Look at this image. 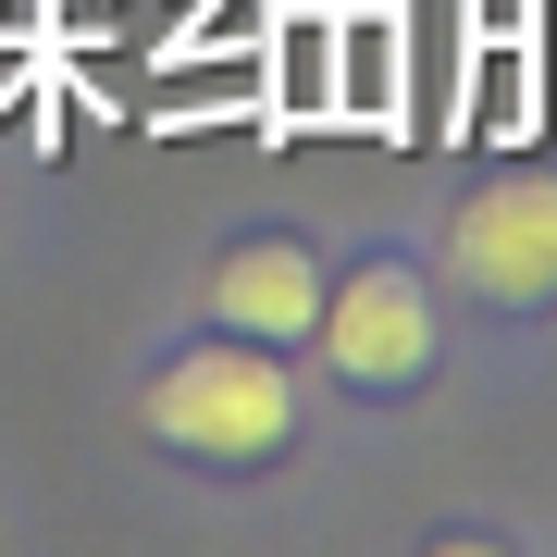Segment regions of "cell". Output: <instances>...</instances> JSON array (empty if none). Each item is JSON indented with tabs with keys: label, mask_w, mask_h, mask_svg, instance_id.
Masks as SVG:
<instances>
[{
	"label": "cell",
	"mask_w": 557,
	"mask_h": 557,
	"mask_svg": "<svg viewBox=\"0 0 557 557\" xmlns=\"http://www.w3.org/2000/svg\"><path fill=\"white\" fill-rule=\"evenodd\" d=\"M310 310H322V260H310L298 236H248V248H223V260H211V322H223V335L298 347V335H310Z\"/></svg>",
	"instance_id": "cell-4"
},
{
	"label": "cell",
	"mask_w": 557,
	"mask_h": 557,
	"mask_svg": "<svg viewBox=\"0 0 557 557\" xmlns=\"http://www.w3.org/2000/svg\"><path fill=\"white\" fill-rule=\"evenodd\" d=\"M137 409H149V434L174 458H199V471H260V458H285V434H298V372L260 335H211V347L161 359V384Z\"/></svg>",
	"instance_id": "cell-1"
},
{
	"label": "cell",
	"mask_w": 557,
	"mask_h": 557,
	"mask_svg": "<svg viewBox=\"0 0 557 557\" xmlns=\"http://www.w3.org/2000/svg\"><path fill=\"white\" fill-rule=\"evenodd\" d=\"M446 260L483 310H557V174H483L446 223Z\"/></svg>",
	"instance_id": "cell-2"
},
{
	"label": "cell",
	"mask_w": 557,
	"mask_h": 557,
	"mask_svg": "<svg viewBox=\"0 0 557 557\" xmlns=\"http://www.w3.org/2000/svg\"><path fill=\"white\" fill-rule=\"evenodd\" d=\"M310 335L335 347L347 384H421V372H434V298H421L409 260H359L335 298L310 310Z\"/></svg>",
	"instance_id": "cell-3"
}]
</instances>
